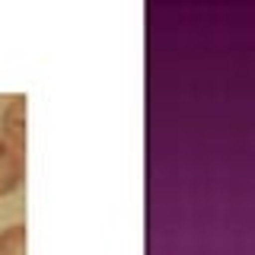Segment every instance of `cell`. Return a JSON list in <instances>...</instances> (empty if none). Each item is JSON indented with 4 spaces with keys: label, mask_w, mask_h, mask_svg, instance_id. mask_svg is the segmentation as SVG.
<instances>
[{
    "label": "cell",
    "mask_w": 255,
    "mask_h": 255,
    "mask_svg": "<svg viewBox=\"0 0 255 255\" xmlns=\"http://www.w3.org/2000/svg\"><path fill=\"white\" fill-rule=\"evenodd\" d=\"M26 96H10L6 109L0 112V137L26 156Z\"/></svg>",
    "instance_id": "obj_1"
},
{
    "label": "cell",
    "mask_w": 255,
    "mask_h": 255,
    "mask_svg": "<svg viewBox=\"0 0 255 255\" xmlns=\"http://www.w3.org/2000/svg\"><path fill=\"white\" fill-rule=\"evenodd\" d=\"M22 175H26V156L0 137V198L22 185Z\"/></svg>",
    "instance_id": "obj_2"
},
{
    "label": "cell",
    "mask_w": 255,
    "mask_h": 255,
    "mask_svg": "<svg viewBox=\"0 0 255 255\" xmlns=\"http://www.w3.org/2000/svg\"><path fill=\"white\" fill-rule=\"evenodd\" d=\"M0 255H26V227L22 223L0 230Z\"/></svg>",
    "instance_id": "obj_3"
}]
</instances>
